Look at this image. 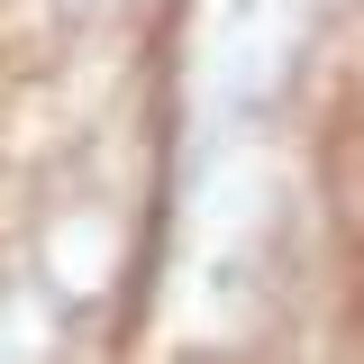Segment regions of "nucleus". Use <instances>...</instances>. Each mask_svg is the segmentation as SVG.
I'll use <instances>...</instances> for the list:
<instances>
[{
	"instance_id": "f257e3e1",
	"label": "nucleus",
	"mask_w": 364,
	"mask_h": 364,
	"mask_svg": "<svg viewBox=\"0 0 364 364\" xmlns=\"http://www.w3.org/2000/svg\"><path fill=\"white\" fill-rule=\"evenodd\" d=\"M28 264H37V282L64 310L100 301V291H109V264H119V210H109V200H64L55 219H37Z\"/></svg>"
},
{
	"instance_id": "f03ea898",
	"label": "nucleus",
	"mask_w": 364,
	"mask_h": 364,
	"mask_svg": "<svg viewBox=\"0 0 364 364\" xmlns=\"http://www.w3.org/2000/svg\"><path fill=\"white\" fill-rule=\"evenodd\" d=\"M64 18H100V9H119V0H55Z\"/></svg>"
}]
</instances>
